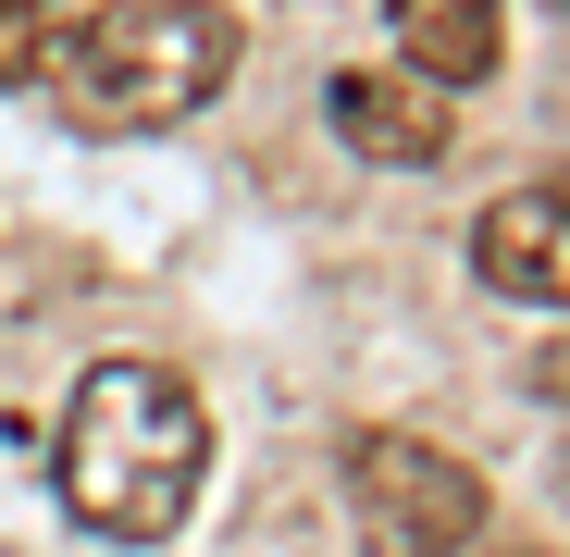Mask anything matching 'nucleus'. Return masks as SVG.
I'll return each instance as SVG.
<instances>
[{"instance_id":"nucleus-1","label":"nucleus","mask_w":570,"mask_h":557,"mask_svg":"<svg viewBox=\"0 0 570 557\" xmlns=\"http://www.w3.org/2000/svg\"><path fill=\"white\" fill-rule=\"evenodd\" d=\"M199 458H212L199 397H186L161 359H100V371L75 385V409H62L50 484H62V508H75L87 533L161 545L186 508H199Z\"/></svg>"},{"instance_id":"nucleus-2","label":"nucleus","mask_w":570,"mask_h":557,"mask_svg":"<svg viewBox=\"0 0 570 557\" xmlns=\"http://www.w3.org/2000/svg\"><path fill=\"white\" fill-rule=\"evenodd\" d=\"M236 74V13L224 0H112V13L62 26L50 100L87 137H161L186 112H212Z\"/></svg>"},{"instance_id":"nucleus-3","label":"nucleus","mask_w":570,"mask_h":557,"mask_svg":"<svg viewBox=\"0 0 570 557\" xmlns=\"http://www.w3.org/2000/svg\"><path fill=\"white\" fill-rule=\"evenodd\" d=\"M335 484H347V520L372 533V557H459V545H484V484H471V458L434 446V434L360 421L335 446Z\"/></svg>"},{"instance_id":"nucleus-4","label":"nucleus","mask_w":570,"mask_h":557,"mask_svg":"<svg viewBox=\"0 0 570 557\" xmlns=\"http://www.w3.org/2000/svg\"><path fill=\"white\" fill-rule=\"evenodd\" d=\"M471 272H484L497 298L570 310V173L558 186H509V199L471 223Z\"/></svg>"},{"instance_id":"nucleus-5","label":"nucleus","mask_w":570,"mask_h":557,"mask_svg":"<svg viewBox=\"0 0 570 557\" xmlns=\"http://www.w3.org/2000/svg\"><path fill=\"white\" fill-rule=\"evenodd\" d=\"M335 137L360 161H385V173H434L446 137H459V112H446V87H422V74H335Z\"/></svg>"},{"instance_id":"nucleus-6","label":"nucleus","mask_w":570,"mask_h":557,"mask_svg":"<svg viewBox=\"0 0 570 557\" xmlns=\"http://www.w3.org/2000/svg\"><path fill=\"white\" fill-rule=\"evenodd\" d=\"M509 50V0H397V62L422 87H484Z\"/></svg>"},{"instance_id":"nucleus-7","label":"nucleus","mask_w":570,"mask_h":557,"mask_svg":"<svg viewBox=\"0 0 570 557\" xmlns=\"http://www.w3.org/2000/svg\"><path fill=\"white\" fill-rule=\"evenodd\" d=\"M62 50V0H0V87H38Z\"/></svg>"},{"instance_id":"nucleus-8","label":"nucleus","mask_w":570,"mask_h":557,"mask_svg":"<svg viewBox=\"0 0 570 557\" xmlns=\"http://www.w3.org/2000/svg\"><path fill=\"white\" fill-rule=\"evenodd\" d=\"M459 557H533V545H459Z\"/></svg>"},{"instance_id":"nucleus-9","label":"nucleus","mask_w":570,"mask_h":557,"mask_svg":"<svg viewBox=\"0 0 570 557\" xmlns=\"http://www.w3.org/2000/svg\"><path fill=\"white\" fill-rule=\"evenodd\" d=\"M558 13H570V0H558Z\"/></svg>"}]
</instances>
